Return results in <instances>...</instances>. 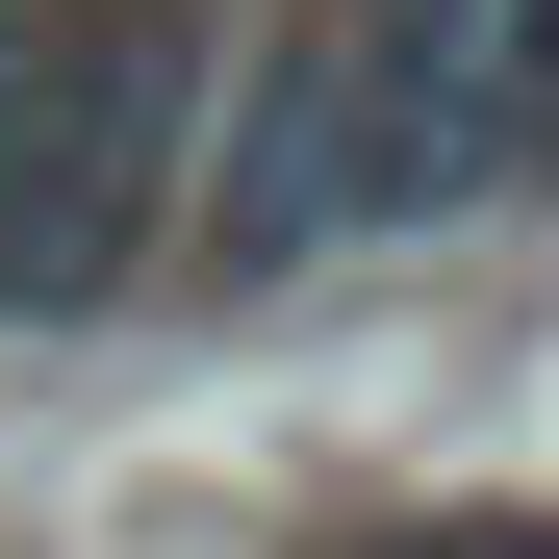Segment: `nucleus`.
<instances>
[{"mask_svg": "<svg viewBox=\"0 0 559 559\" xmlns=\"http://www.w3.org/2000/svg\"><path fill=\"white\" fill-rule=\"evenodd\" d=\"M204 178V0H26V153H0V306H128Z\"/></svg>", "mask_w": 559, "mask_h": 559, "instance_id": "nucleus-1", "label": "nucleus"}, {"mask_svg": "<svg viewBox=\"0 0 559 559\" xmlns=\"http://www.w3.org/2000/svg\"><path fill=\"white\" fill-rule=\"evenodd\" d=\"M484 103H509V128H559V0H484Z\"/></svg>", "mask_w": 559, "mask_h": 559, "instance_id": "nucleus-3", "label": "nucleus"}, {"mask_svg": "<svg viewBox=\"0 0 559 559\" xmlns=\"http://www.w3.org/2000/svg\"><path fill=\"white\" fill-rule=\"evenodd\" d=\"M331 559H432V534H331Z\"/></svg>", "mask_w": 559, "mask_h": 559, "instance_id": "nucleus-4", "label": "nucleus"}, {"mask_svg": "<svg viewBox=\"0 0 559 559\" xmlns=\"http://www.w3.org/2000/svg\"><path fill=\"white\" fill-rule=\"evenodd\" d=\"M484 153H509V103H484V0H306V178H331V229L457 204Z\"/></svg>", "mask_w": 559, "mask_h": 559, "instance_id": "nucleus-2", "label": "nucleus"}]
</instances>
